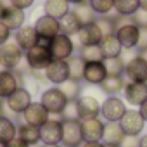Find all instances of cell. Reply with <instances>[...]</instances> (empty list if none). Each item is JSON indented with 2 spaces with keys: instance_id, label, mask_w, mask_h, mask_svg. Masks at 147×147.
<instances>
[{
  "instance_id": "obj_1",
  "label": "cell",
  "mask_w": 147,
  "mask_h": 147,
  "mask_svg": "<svg viewBox=\"0 0 147 147\" xmlns=\"http://www.w3.org/2000/svg\"><path fill=\"white\" fill-rule=\"evenodd\" d=\"M33 102L31 99V92L26 87H19L16 92H12L7 99H4L2 107H0V113L4 116H21L24 113V109Z\"/></svg>"
},
{
  "instance_id": "obj_2",
  "label": "cell",
  "mask_w": 147,
  "mask_h": 147,
  "mask_svg": "<svg viewBox=\"0 0 147 147\" xmlns=\"http://www.w3.org/2000/svg\"><path fill=\"white\" fill-rule=\"evenodd\" d=\"M40 102L43 104V107L50 113V114H55V116H61V113L66 109L67 106V97L64 95V92L59 88V87H49L42 92L40 95Z\"/></svg>"
},
{
  "instance_id": "obj_3",
  "label": "cell",
  "mask_w": 147,
  "mask_h": 147,
  "mask_svg": "<svg viewBox=\"0 0 147 147\" xmlns=\"http://www.w3.org/2000/svg\"><path fill=\"white\" fill-rule=\"evenodd\" d=\"M52 59L54 57L49 47L42 43H36L35 47L24 52V64L28 66V69H45L52 62Z\"/></svg>"
},
{
  "instance_id": "obj_4",
  "label": "cell",
  "mask_w": 147,
  "mask_h": 147,
  "mask_svg": "<svg viewBox=\"0 0 147 147\" xmlns=\"http://www.w3.org/2000/svg\"><path fill=\"white\" fill-rule=\"evenodd\" d=\"M24 61V50L16 42H7L0 47V64L4 69L14 71Z\"/></svg>"
},
{
  "instance_id": "obj_5",
  "label": "cell",
  "mask_w": 147,
  "mask_h": 147,
  "mask_svg": "<svg viewBox=\"0 0 147 147\" xmlns=\"http://www.w3.org/2000/svg\"><path fill=\"white\" fill-rule=\"evenodd\" d=\"M126 111H128V107H126L125 99H121L118 95H109V97H106V100H102L100 118L104 121H119Z\"/></svg>"
},
{
  "instance_id": "obj_6",
  "label": "cell",
  "mask_w": 147,
  "mask_h": 147,
  "mask_svg": "<svg viewBox=\"0 0 147 147\" xmlns=\"http://www.w3.org/2000/svg\"><path fill=\"white\" fill-rule=\"evenodd\" d=\"M62 121V147H80L83 144L82 121L80 119H61Z\"/></svg>"
},
{
  "instance_id": "obj_7",
  "label": "cell",
  "mask_w": 147,
  "mask_h": 147,
  "mask_svg": "<svg viewBox=\"0 0 147 147\" xmlns=\"http://www.w3.org/2000/svg\"><path fill=\"white\" fill-rule=\"evenodd\" d=\"M49 50H50V54H52L54 59L67 61L71 55H75V42H73V36L59 33L57 36H54L50 40Z\"/></svg>"
},
{
  "instance_id": "obj_8",
  "label": "cell",
  "mask_w": 147,
  "mask_h": 147,
  "mask_svg": "<svg viewBox=\"0 0 147 147\" xmlns=\"http://www.w3.org/2000/svg\"><path fill=\"white\" fill-rule=\"evenodd\" d=\"M119 125H121L125 135L140 137L144 133V128H145V119L142 118L138 109H128L125 113V116L119 119Z\"/></svg>"
},
{
  "instance_id": "obj_9",
  "label": "cell",
  "mask_w": 147,
  "mask_h": 147,
  "mask_svg": "<svg viewBox=\"0 0 147 147\" xmlns=\"http://www.w3.org/2000/svg\"><path fill=\"white\" fill-rule=\"evenodd\" d=\"M125 78L128 82L147 83V61L142 59L138 54L128 59L125 64Z\"/></svg>"
},
{
  "instance_id": "obj_10",
  "label": "cell",
  "mask_w": 147,
  "mask_h": 147,
  "mask_svg": "<svg viewBox=\"0 0 147 147\" xmlns=\"http://www.w3.org/2000/svg\"><path fill=\"white\" fill-rule=\"evenodd\" d=\"M35 30H36V35L40 40H45V42H50L54 36H57L61 33V28H59V19L55 18H50L47 14H42L35 19Z\"/></svg>"
},
{
  "instance_id": "obj_11",
  "label": "cell",
  "mask_w": 147,
  "mask_h": 147,
  "mask_svg": "<svg viewBox=\"0 0 147 147\" xmlns=\"http://www.w3.org/2000/svg\"><path fill=\"white\" fill-rule=\"evenodd\" d=\"M100 106L102 102L94 97V95H82L76 100V111H78V119H92V118H100Z\"/></svg>"
},
{
  "instance_id": "obj_12",
  "label": "cell",
  "mask_w": 147,
  "mask_h": 147,
  "mask_svg": "<svg viewBox=\"0 0 147 147\" xmlns=\"http://www.w3.org/2000/svg\"><path fill=\"white\" fill-rule=\"evenodd\" d=\"M62 140V121L61 118H50L40 126V144L55 145Z\"/></svg>"
},
{
  "instance_id": "obj_13",
  "label": "cell",
  "mask_w": 147,
  "mask_h": 147,
  "mask_svg": "<svg viewBox=\"0 0 147 147\" xmlns=\"http://www.w3.org/2000/svg\"><path fill=\"white\" fill-rule=\"evenodd\" d=\"M45 76L47 82L59 87L64 82L69 80V67H67V61L62 59H52V62L45 67Z\"/></svg>"
},
{
  "instance_id": "obj_14",
  "label": "cell",
  "mask_w": 147,
  "mask_h": 147,
  "mask_svg": "<svg viewBox=\"0 0 147 147\" xmlns=\"http://www.w3.org/2000/svg\"><path fill=\"white\" fill-rule=\"evenodd\" d=\"M21 119H23V123H28V125H33V126H42L43 123H47L49 119H50V113L43 107V104L38 100V102H31L26 109H24V113L19 116Z\"/></svg>"
},
{
  "instance_id": "obj_15",
  "label": "cell",
  "mask_w": 147,
  "mask_h": 147,
  "mask_svg": "<svg viewBox=\"0 0 147 147\" xmlns=\"http://www.w3.org/2000/svg\"><path fill=\"white\" fill-rule=\"evenodd\" d=\"M125 102H128L131 107H138L144 100H147V83L140 82H126L123 88Z\"/></svg>"
},
{
  "instance_id": "obj_16",
  "label": "cell",
  "mask_w": 147,
  "mask_h": 147,
  "mask_svg": "<svg viewBox=\"0 0 147 147\" xmlns=\"http://www.w3.org/2000/svg\"><path fill=\"white\" fill-rule=\"evenodd\" d=\"M138 33H140V26L135 24V23H128V24L118 28L114 35L119 40V45L123 47V50H131V49L137 47Z\"/></svg>"
},
{
  "instance_id": "obj_17",
  "label": "cell",
  "mask_w": 147,
  "mask_h": 147,
  "mask_svg": "<svg viewBox=\"0 0 147 147\" xmlns=\"http://www.w3.org/2000/svg\"><path fill=\"white\" fill-rule=\"evenodd\" d=\"M104 125H106V121H104L102 118L83 119V121H82L83 142H102V135H104Z\"/></svg>"
},
{
  "instance_id": "obj_18",
  "label": "cell",
  "mask_w": 147,
  "mask_h": 147,
  "mask_svg": "<svg viewBox=\"0 0 147 147\" xmlns=\"http://www.w3.org/2000/svg\"><path fill=\"white\" fill-rule=\"evenodd\" d=\"M107 78V71L104 66V61H95V62H85V75L83 82L94 87H100L102 82Z\"/></svg>"
},
{
  "instance_id": "obj_19",
  "label": "cell",
  "mask_w": 147,
  "mask_h": 147,
  "mask_svg": "<svg viewBox=\"0 0 147 147\" xmlns=\"http://www.w3.org/2000/svg\"><path fill=\"white\" fill-rule=\"evenodd\" d=\"M76 36H78L80 47H87V45H100L104 33L100 31L97 23H90V24H83Z\"/></svg>"
},
{
  "instance_id": "obj_20",
  "label": "cell",
  "mask_w": 147,
  "mask_h": 147,
  "mask_svg": "<svg viewBox=\"0 0 147 147\" xmlns=\"http://www.w3.org/2000/svg\"><path fill=\"white\" fill-rule=\"evenodd\" d=\"M2 23H4L11 31H16V30H19V28L24 26V23H26V11L18 9V7H14V5L11 4V5L4 7Z\"/></svg>"
},
{
  "instance_id": "obj_21",
  "label": "cell",
  "mask_w": 147,
  "mask_h": 147,
  "mask_svg": "<svg viewBox=\"0 0 147 147\" xmlns=\"http://www.w3.org/2000/svg\"><path fill=\"white\" fill-rule=\"evenodd\" d=\"M38 35H36V30H35V26L33 24H24L23 28H19V30H16L14 31V42L26 52V50H30L31 47H35L36 43H38Z\"/></svg>"
},
{
  "instance_id": "obj_22",
  "label": "cell",
  "mask_w": 147,
  "mask_h": 147,
  "mask_svg": "<svg viewBox=\"0 0 147 147\" xmlns=\"http://www.w3.org/2000/svg\"><path fill=\"white\" fill-rule=\"evenodd\" d=\"M19 88V82L16 78V73L11 69H0V99H7L12 92Z\"/></svg>"
},
{
  "instance_id": "obj_23",
  "label": "cell",
  "mask_w": 147,
  "mask_h": 147,
  "mask_svg": "<svg viewBox=\"0 0 147 147\" xmlns=\"http://www.w3.org/2000/svg\"><path fill=\"white\" fill-rule=\"evenodd\" d=\"M125 131L119 125V121H106L104 125V135H102V142L106 145H121L123 138H125Z\"/></svg>"
},
{
  "instance_id": "obj_24",
  "label": "cell",
  "mask_w": 147,
  "mask_h": 147,
  "mask_svg": "<svg viewBox=\"0 0 147 147\" xmlns=\"http://www.w3.org/2000/svg\"><path fill=\"white\" fill-rule=\"evenodd\" d=\"M71 11V4L67 0H45L43 2V14L61 19Z\"/></svg>"
},
{
  "instance_id": "obj_25",
  "label": "cell",
  "mask_w": 147,
  "mask_h": 147,
  "mask_svg": "<svg viewBox=\"0 0 147 147\" xmlns=\"http://www.w3.org/2000/svg\"><path fill=\"white\" fill-rule=\"evenodd\" d=\"M59 28H61V33L62 35L76 36L78 31H80V28H82V23H80V19H78V16L75 12L69 11L64 18L59 19Z\"/></svg>"
},
{
  "instance_id": "obj_26",
  "label": "cell",
  "mask_w": 147,
  "mask_h": 147,
  "mask_svg": "<svg viewBox=\"0 0 147 147\" xmlns=\"http://www.w3.org/2000/svg\"><path fill=\"white\" fill-rule=\"evenodd\" d=\"M18 137L26 142L30 147L31 145H38L40 144V128L28 125V123H19L18 125Z\"/></svg>"
},
{
  "instance_id": "obj_27",
  "label": "cell",
  "mask_w": 147,
  "mask_h": 147,
  "mask_svg": "<svg viewBox=\"0 0 147 147\" xmlns=\"http://www.w3.org/2000/svg\"><path fill=\"white\" fill-rule=\"evenodd\" d=\"M16 137H18V123L9 116L0 114V142L7 144Z\"/></svg>"
},
{
  "instance_id": "obj_28",
  "label": "cell",
  "mask_w": 147,
  "mask_h": 147,
  "mask_svg": "<svg viewBox=\"0 0 147 147\" xmlns=\"http://www.w3.org/2000/svg\"><path fill=\"white\" fill-rule=\"evenodd\" d=\"M100 49L106 57H119L123 54V47L119 45V40L116 38V35H106L100 42Z\"/></svg>"
},
{
  "instance_id": "obj_29",
  "label": "cell",
  "mask_w": 147,
  "mask_h": 147,
  "mask_svg": "<svg viewBox=\"0 0 147 147\" xmlns=\"http://www.w3.org/2000/svg\"><path fill=\"white\" fill-rule=\"evenodd\" d=\"M126 82H128V80H126L125 76H107V78L102 82L100 90H102L107 97H109V95H118V94L123 92Z\"/></svg>"
},
{
  "instance_id": "obj_30",
  "label": "cell",
  "mask_w": 147,
  "mask_h": 147,
  "mask_svg": "<svg viewBox=\"0 0 147 147\" xmlns=\"http://www.w3.org/2000/svg\"><path fill=\"white\" fill-rule=\"evenodd\" d=\"M67 67H69V80L73 82H83V75H85V61L80 55H71L67 59Z\"/></svg>"
},
{
  "instance_id": "obj_31",
  "label": "cell",
  "mask_w": 147,
  "mask_h": 147,
  "mask_svg": "<svg viewBox=\"0 0 147 147\" xmlns=\"http://www.w3.org/2000/svg\"><path fill=\"white\" fill-rule=\"evenodd\" d=\"M114 11L118 16H135L140 11V0H114Z\"/></svg>"
},
{
  "instance_id": "obj_32",
  "label": "cell",
  "mask_w": 147,
  "mask_h": 147,
  "mask_svg": "<svg viewBox=\"0 0 147 147\" xmlns=\"http://www.w3.org/2000/svg\"><path fill=\"white\" fill-rule=\"evenodd\" d=\"M125 59L123 55L119 57H106L104 66L107 71V76H125Z\"/></svg>"
},
{
  "instance_id": "obj_33",
  "label": "cell",
  "mask_w": 147,
  "mask_h": 147,
  "mask_svg": "<svg viewBox=\"0 0 147 147\" xmlns=\"http://www.w3.org/2000/svg\"><path fill=\"white\" fill-rule=\"evenodd\" d=\"M73 12H75L76 16H78V19H80V23H82V26L83 24H90V23H95V12H94V9L90 7V4H88V0L87 2H83V4H78V5H75V9H71Z\"/></svg>"
},
{
  "instance_id": "obj_34",
  "label": "cell",
  "mask_w": 147,
  "mask_h": 147,
  "mask_svg": "<svg viewBox=\"0 0 147 147\" xmlns=\"http://www.w3.org/2000/svg\"><path fill=\"white\" fill-rule=\"evenodd\" d=\"M85 62H95V61H104V54L100 45H87V47H80V54H78Z\"/></svg>"
},
{
  "instance_id": "obj_35",
  "label": "cell",
  "mask_w": 147,
  "mask_h": 147,
  "mask_svg": "<svg viewBox=\"0 0 147 147\" xmlns=\"http://www.w3.org/2000/svg\"><path fill=\"white\" fill-rule=\"evenodd\" d=\"M59 88L64 92V95L67 97V100H78L82 97V85L78 82H73V80H67L64 82L62 85H59Z\"/></svg>"
},
{
  "instance_id": "obj_36",
  "label": "cell",
  "mask_w": 147,
  "mask_h": 147,
  "mask_svg": "<svg viewBox=\"0 0 147 147\" xmlns=\"http://www.w3.org/2000/svg\"><path fill=\"white\" fill-rule=\"evenodd\" d=\"M88 4L97 16H109L114 11V0H88Z\"/></svg>"
},
{
  "instance_id": "obj_37",
  "label": "cell",
  "mask_w": 147,
  "mask_h": 147,
  "mask_svg": "<svg viewBox=\"0 0 147 147\" xmlns=\"http://www.w3.org/2000/svg\"><path fill=\"white\" fill-rule=\"evenodd\" d=\"M97 26L100 28V31L106 35H114L116 33V24H114V16H99L95 19Z\"/></svg>"
},
{
  "instance_id": "obj_38",
  "label": "cell",
  "mask_w": 147,
  "mask_h": 147,
  "mask_svg": "<svg viewBox=\"0 0 147 147\" xmlns=\"http://www.w3.org/2000/svg\"><path fill=\"white\" fill-rule=\"evenodd\" d=\"M61 119H78V111H76V100H69L66 109L59 116Z\"/></svg>"
},
{
  "instance_id": "obj_39",
  "label": "cell",
  "mask_w": 147,
  "mask_h": 147,
  "mask_svg": "<svg viewBox=\"0 0 147 147\" xmlns=\"http://www.w3.org/2000/svg\"><path fill=\"white\" fill-rule=\"evenodd\" d=\"M138 52L147 50V26H140V33H138V42L135 47Z\"/></svg>"
},
{
  "instance_id": "obj_40",
  "label": "cell",
  "mask_w": 147,
  "mask_h": 147,
  "mask_svg": "<svg viewBox=\"0 0 147 147\" xmlns=\"http://www.w3.org/2000/svg\"><path fill=\"white\" fill-rule=\"evenodd\" d=\"M12 35H14V33H12L2 21H0V47H2L4 43H7V42H11Z\"/></svg>"
},
{
  "instance_id": "obj_41",
  "label": "cell",
  "mask_w": 147,
  "mask_h": 147,
  "mask_svg": "<svg viewBox=\"0 0 147 147\" xmlns=\"http://www.w3.org/2000/svg\"><path fill=\"white\" fill-rule=\"evenodd\" d=\"M140 144V137H131V135H126L121 142L119 147H138Z\"/></svg>"
},
{
  "instance_id": "obj_42",
  "label": "cell",
  "mask_w": 147,
  "mask_h": 147,
  "mask_svg": "<svg viewBox=\"0 0 147 147\" xmlns=\"http://www.w3.org/2000/svg\"><path fill=\"white\" fill-rule=\"evenodd\" d=\"M28 73H30V75L33 76V80H35V82H40V83L47 82L45 69H28Z\"/></svg>"
},
{
  "instance_id": "obj_43",
  "label": "cell",
  "mask_w": 147,
  "mask_h": 147,
  "mask_svg": "<svg viewBox=\"0 0 147 147\" xmlns=\"http://www.w3.org/2000/svg\"><path fill=\"white\" fill-rule=\"evenodd\" d=\"M11 4H12L14 7H18V9L26 11V9H30V7L35 4V0H11Z\"/></svg>"
},
{
  "instance_id": "obj_44",
  "label": "cell",
  "mask_w": 147,
  "mask_h": 147,
  "mask_svg": "<svg viewBox=\"0 0 147 147\" xmlns=\"http://www.w3.org/2000/svg\"><path fill=\"white\" fill-rule=\"evenodd\" d=\"M5 147H30V145H28L26 142H23L19 137H16V138H12L11 142H7Z\"/></svg>"
},
{
  "instance_id": "obj_45",
  "label": "cell",
  "mask_w": 147,
  "mask_h": 147,
  "mask_svg": "<svg viewBox=\"0 0 147 147\" xmlns=\"http://www.w3.org/2000/svg\"><path fill=\"white\" fill-rule=\"evenodd\" d=\"M138 113L142 114V118H144L145 123H147V100H144V102L138 106Z\"/></svg>"
},
{
  "instance_id": "obj_46",
  "label": "cell",
  "mask_w": 147,
  "mask_h": 147,
  "mask_svg": "<svg viewBox=\"0 0 147 147\" xmlns=\"http://www.w3.org/2000/svg\"><path fill=\"white\" fill-rule=\"evenodd\" d=\"M80 147H106L104 142H83Z\"/></svg>"
},
{
  "instance_id": "obj_47",
  "label": "cell",
  "mask_w": 147,
  "mask_h": 147,
  "mask_svg": "<svg viewBox=\"0 0 147 147\" xmlns=\"http://www.w3.org/2000/svg\"><path fill=\"white\" fill-rule=\"evenodd\" d=\"M138 147H147V133H142L140 135V144Z\"/></svg>"
},
{
  "instance_id": "obj_48",
  "label": "cell",
  "mask_w": 147,
  "mask_h": 147,
  "mask_svg": "<svg viewBox=\"0 0 147 147\" xmlns=\"http://www.w3.org/2000/svg\"><path fill=\"white\" fill-rule=\"evenodd\" d=\"M140 11L147 12V0H140Z\"/></svg>"
},
{
  "instance_id": "obj_49",
  "label": "cell",
  "mask_w": 147,
  "mask_h": 147,
  "mask_svg": "<svg viewBox=\"0 0 147 147\" xmlns=\"http://www.w3.org/2000/svg\"><path fill=\"white\" fill-rule=\"evenodd\" d=\"M67 2H69L71 5H78V4H83V2H87V0H67Z\"/></svg>"
},
{
  "instance_id": "obj_50",
  "label": "cell",
  "mask_w": 147,
  "mask_h": 147,
  "mask_svg": "<svg viewBox=\"0 0 147 147\" xmlns=\"http://www.w3.org/2000/svg\"><path fill=\"white\" fill-rule=\"evenodd\" d=\"M138 55H140L142 59H145V61H147V50H142V52H138Z\"/></svg>"
},
{
  "instance_id": "obj_51",
  "label": "cell",
  "mask_w": 147,
  "mask_h": 147,
  "mask_svg": "<svg viewBox=\"0 0 147 147\" xmlns=\"http://www.w3.org/2000/svg\"><path fill=\"white\" fill-rule=\"evenodd\" d=\"M40 147H62L61 144H55V145H47V144H40Z\"/></svg>"
},
{
  "instance_id": "obj_52",
  "label": "cell",
  "mask_w": 147,
  "mask_h": 147,
  "mask_svg": "<svg viewBox=\"0 0 147 147\" xmlns=\"http://www.w3.org/2000/svg\"><path fill=\"white\" fill-rule=\"evenodd\" d=\"M2 16H4V4L0 2V21H2Z\"/></svg>"
},
{
  "instance_id": "obj_53",
  "label": "cell",
  "mask_w": 147,
  "mask_h": 147,
  "mask_svg": "<svg viewBox=\"0 0 147 147\" xmlns=\"http://www.w3.org/2000/svg\"><path fill=\"white\" fill-rule=\"evenodd\" d=\"M106 147H119V145H106Z\"/></svg>"
},
{
  "instance_id": "obj_54",
  "label": "cell",
  "mask_w": 147,
  "mask_h": 147,
  "mask_svg": "<svg viewBox=\"0 0 147 147\" xmlns=\"http://www.w3.org/2000/svg\"><path fill=\"white\" fill-rule=\"evenodd\" d=\"M0 147H5V144H2V142H0Z\"/></svg>"
},
{
  "instance_id": "obj_55",
  "label": "cell",
  "mask_w": 147,
  "mask_h": 147,
  "mask_svg": "<svg viewBox=\"0 0 147 147\" xmlns=\"http://www.w3.org/2000/svg\"><path fill=\"white\" fill-rule=\"evenodd\" d=\"M2 102H4V100H2V99H0V106H2Z\"/></svg>"
},
{
  "instance_id": "obj_56",
  "label": "cell",
  "mask_w": 147,
  "mask_h": 147,
  "mask_svg": "<svg viewBox=\"0 0 147 147\" xmlns=\"http://www.w3.org/2000/svg\"><path fill=\"white\" fill-rule=\"evenodd\" d=\"M0 66H2V64H0Z\"/></svg>"
}]
</instances>
